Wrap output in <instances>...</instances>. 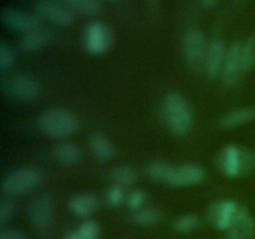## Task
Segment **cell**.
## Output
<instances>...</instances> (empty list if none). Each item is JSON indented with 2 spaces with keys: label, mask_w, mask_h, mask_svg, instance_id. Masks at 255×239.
Here are the masks:
<instances>
[{
  "label": "cell",
  "mask_w": 255,
  "mask_h": 239,
  "mask_svg": "<svg viewBox=\"0 0 255 239\" xmlns=\"http://www.w3.org/2000/svg\"><path fill=\"white\" fill-rule=\"evenodd\" d=\"M218 1L219 0H199V4H201L204 9H211V7L216 6Z\"/></svg>",
  "instance_id": "d6a6232c"
},
{
  "label": "cell",
  "mask_w": 255,
  "mask_h": 239,
  "mask_svg": "<svg viewBox=\"0 0 255 239\" xmlns=\"http://www.w3.org/2000/svg\"><path fill=\"white\" fill-rule=\"evenodd\" d=\"M99 199L96 196L90 193H82L70 199L69 208L75 216L80 217V218H86L99 208Z\"/></svg>",
  "instance_id": "e0dca14e"
},
{
  "label": "cell",
  "mask_w": 255,
  "mask_h": 239,
  "mask_svg": "<svg viewBox=\"0 0 255 239\" xmlns=\"http://www.w3.org/2000/svg\"><path fill=\"white\" fill-rule=\"evenodd\" d=\"M162 218L161 212L154 207H146L139 211L134 212L133 214V221L136 222L138 226L143 227H151L154 224L158 223Z\"/></svg>",
  "instance_id": "cb8c5ba5"
},
{
  "label": "cell",
  "mask_w": 255,
  "mask_h": 239,
  "mask_svg": "<svg viewBox=\"0 0 255 239\" xmlns=\"http://www.w3.org/2000/svg\"><path fill=\"white\" fill-rule=\"evenodd\" d=\"M255 119V109L252 107H242L229 111L221 119V126L224 128H234L248 123Z\"/></svg>",
  "instance_id": "ac0fdd59"
},
{
  "label": "cell",
  "mask_w": 255,
  "mask_h": 239,
  "mask_svg": "<svg viewBox=\"0 0 255 239\" xmlns=\"http://www.w3.org/2000/svg\"><path fill=\"white\" fill-rule=\"evenodd\" d=\"M162 116L169 131L178 137H184L193 126V114L183 95L172 91L162 102Z\"/></svg>",
  "instance_id": "6da1fadb"
},
{
  "label": "cell",
  "mask_w": 255,
  "mask_h": 239,
  "mask_svg": "<svg viewBox=\"0 0 255 239\" xmlns=\"http://www.w3.org/2000/svg\"><path fill=\"white\" fill-rule=\"evenodd\" d=\"M62 2L72 11H76L85 16L96 15L101 10L100 0H62Z\"/></svg>",
  "instance_id": "44dd1931"
},
{
  "label": "cell",
  "mask_w": 255,
  "mask_h": 239,
  "mask_svg": "<svg viewBox=\"0 0 255 239\" xmlns=\"http://www.w3.org/2000/svg\"><path fill=\"white\" fill-rule=\"evenodd\" d=\"M173 169V166L169 164L168 162L164 161H154L147 166L146 172L147 176L154 182H159V183H168L169 176Z\"/></svg>",
  "instance_id": "7402d4cb"
},
{
  "label": "cell",
  "mask_w": 255,
  "mask_h": 239,
  "mask_svg": "<svg viewBox=\"0 0 255 239\" xmlns=\"http://www.w3.org/2000/svg\"><path fill=\"white\" fill-rule=\"evenodd\" d=\"M241 49L242 44H239V42H233V44L229 45V47H227L226 60H224L223 71H222L221 76L226 86H233L243 72Z\"/></svg>",
  "instance_id": "4fadbf2b"
},
{
  "label": "cell",
  "mask_w": 255,
  "mask_h": 239,
  "mask_svg": "<svg viewBox=\"0 0 255 239\" xmlns=\"http://www.w3.org/2000/svg\"><path fill=\"white\" fill-rule=\"evenodd\" d=\"M111 1H115V2H119V1H124V0H111Z\"/></svg>",
  "instance_id": "e575fe53"
},
{
  "label": "cell",
  "mask_w": 255,
  "mask_h": 239,
  "mask_svg": "<svg viewBox=\"0 0 255 239\" xmlns=\"http://www.w3.org/2000/svg\"><path fill=\"white\" fill-rule=\"evenodd\" d=\"M114 36L106 24L101 21H92L85 30V47L91 55H104L111 49Z\"/></svg>",
  "instance_id": "52a82bcc"
},
{
  "label": "cell",
  "mask_w": 255,
  "mask_h": 239,
  "mask_svg": "<svg viewBox=\"0 0 255 239\" xmlns=\"http://www.w3.org/2000/svg\"><path fill=\"white\" fill-rule=\"evenodd\" d=\"M40 131L52 138L64 139L72 136L79 127L77 117L66 109H51L45 111L37 121Z\"/></svg>",
  "instance_id": "7a4b0ae2"
},
{
  "label": "cell",
  "mask_w": 255,
  "mask_h": 239,
  "mask_svg": "<svg viewBox=\"0 0 255 239\" xmlns=\"http://www.w3.org/2000/svg\"><path fill=\"white\" fill-rule=\"evenodd\" d=\"M15 212V204L10 197H4L0 202V224L5 226L11 221Z\"/></svg>",
  "instance_id": "f546056e"
},
{
  "label": "cell",
  "mask_w": 255,
  "mask_h": 239,
  "mask_svg": "<svg viewBox=\"0 0 255 239\" xmlns=\"http://www.w3.org/2000/svg\"><path fill=\"white\" fill-rule=\"evenodd\" d=\"M35 11L40 19L47 20L57 26H70L75 21L74 11L56 0H37Z\"/></svg>",
  "instance_id": "ba28073f"
},
{
  "label": "cell",
  "mask_w": 255,
  "mask_h": 239,
  "mask_svg": "<svg viewBox=\"0 0 255 239\" xmlns=\"http://www.w3.org/2000/svg\"><path fill=\"white\" fill-rule=\"evenodd\" d=\"M126 202L132 212L139 211V209L143 208V204L146 202V193L142 189H133L127 196Z\"/></svg>",
  "instance_id": "f1b7e54d"
},
{
  "label": "cell",
  "mask_w": 255,
  "mask_h": 239,
  "mask_svg": "<svg viewBox=\"0 0 255 239\" xmlns=\"http://www.w3.org/2000/svg\"><path fill=\"white\" fill-rule=\"evenodd\" d=\"M52 156L62 166H74L81 159V151L76 144L66 142L55 147Z\"/></svg>",
  "instance_id": "ffe728a7"
},
{
  "label": "cell",
  "mask_w": 255,
  "mask_h": 239,
  "mask_svg": "<svg viewBox=\"0 0 255 239\" xmlns=\"http://www.w3.org/2000/svg\"><path fill=\"white\" fill-rule=\"evenodd\" d=\"M209 44L206 35L198 29H192L183 37V52L187 64L193 71H202L206 64Z\"/></svg>",
  "instance_id": "8992f818"
},
{
  "label": "cell",
  "mask_w": 255,
  "mask_h": 239,
  "mask_svg": "<svg viewBox=\"0 0 255 239\" xmlns=\"http://www.w3.org/2000/svg\"><path fill=\"white\" fill-rule=\"evenodd\" d=\"M90 147H91L94 156L101 162L110 161L116 154V149H115L114 144L109 141V138L99 133L91 136V138H90Z\"/></svg>",
  "instance_id": "d6986e66"
},
{
  "label": "cell",
  "mask_w": 255,
  "mask_h": 239,
  "mask_svg": "<svg viewBox=\"0 0 255 239\" xmlns=\"http://www.w3.org/2000/svg\"><path fill=\"white\" fill-rule=\"evenodd\" d=\"M52 37H54V34L49 29L40 27L35 31L25 34L20 40L19 46L25 52L39 51L51 42Z\"/></svg>",
  "instance_id": "2e32d148"
},
{
  "label": "cell",
  "mask_w": 255,
  "mask_h": 239,
  "mask_svg": "<svg viewBox=\"0 0 255 239\" xmlns=\"http://www.w3.org/2000/svg\"><path fill=\"white\" fill-rule=\"evenodd\" d=\"M241 60L243 72L251 71L255 65V40L249 37L242 44L241 49Z\"/></svg>",
  "instance_id": "d4e9b609"
},
{
  "label": "cell",
  "mask_w": 255,
  "mask_h": 239,
  "mask_svg": "<svg viewBox=\"0 0 255 239\" xmlns=\"http://www.w3.org/2000/svg\"><path fill=\"white\" fill-rule=\"evenodd\" d=\"M226 54L227 47L223 40L214 39L209 42L204 70L211 79H218L219 76H222Z\"/></svg>",
  "instance_id": "9a60e30c"
},
{
  "label": "cell",
  "mask_w": 255,
  "mask_h": 239,
  "mask_svg": "<svg viewBox=\"0 0 255 239\" xmlns=\"http://www.w3.org/2000/svg\"><path fill=\"white\" fill-rule=\"evenodd\" d=\"M254 164H255V157H254Z\"/></svg>",
  "instance_id": "d590c367"
},
{
  "label": "cell",
  "mask_w": 255,
  "mask_h": 239,
  "mask_svg": "<svg viewBox=\"0 0 255 239\" xmlns=\"http://www.w3.org/2000/svg\"><path fill=\"white\" fill-rule=\"evenodd\" d=\"M15 62V55L11 47L5 41L0 42V70L6 72L12 67Z\"/></svg>",
  "instance_id": "4316f807"
},
{
  "label": "cell",
  "mask_w": 255,
  "mask_h": 239,
  "mask_svg": "<svg viewBox=\"0 0 255 239\" xmlns=\"http://www.w3.org/2000/svg\"><path fill=\"white\" fill-rule=\"evenodd\" d=\"M29 221L37 232H46L54 221V203L49 196L35 198L29 206Z\"/></svg>",
  "instance_id": "30bf717a"
},
{
  "label": "cell",
  "mask_w": 255,
  "mask_h": 239,
  "mask_svg": "<svg viewBox=\"0 0 255 239\" xmlns=\"http://www.w3.org/2000/svg\"><path fill=\"white\" fill-rule=\"evenodd\" d=\"M64 239H85V238H84V237L80 236L77 232H72V233L66 234V236L64 237Z\"/></svg>",
  "instance_id": "836d02e7"
},
{
  "label": "cell",
  "mask_w": 255,
  "mask_h": 239,
  "mask_svg": "<svg viewBox=\"0 0 255 239\" xmlns=\"http://www.w3.org/2000/svg\"><path fill=\"white\" fill-rule=\"evenodd\" d=\"M125 199V193L124 189L119 184H115V186L110 187L106 192V201L107 203L111 207H117L124 202Z\"/></svg>",
  "instance_id": "4dcf8cb0"
},
{
  "label": "cell",
  "mask_w": 255,
  "mask_h": 239,
  "mask_svg": "<svg viewBox=\"0 0 255 239\" xmlns=\"http://www.w3.org/2000/svg\"><path fill=\"white\" fill-rule=\"evenodd\" d=\"M239 206L232 199H221L208 208V218L217 229L227 231L236 217Z\"/></svg>",
  "instance_id": "8fae6325"
},
{
  "label": "cell",
  "mask_w": 255,
  "mask_h": 239,
  "mask_svg": "<svg viewBox=\"0 0 255 239\" xmlns=\"http://www.w3.org/2000/svg\"><path fill=\"white\" fill-rule=\"evenodd\" d=\"M44 174L36 167H22L7 174L1 183V191L6 197H16L31 192L41 184Z\"/></svg>",
  "instance_id": "3957f363"
},
{
  "label": "cell",
  "mask_w": 255,
  "mask_h": 239,
  "mask_svg": "<svg viewBox=\"0 0 255 239\" xmlns=\"http://www.w3.org/2000/svg\"><path fill=\"white\" fill-rule=\"evenodd\" d=\"M254 159L244 148L228 144L219 152L217 157V167L224 176L237 178L251 171Z\"/></svg>",
  "instance_id": "277c9868"
},
{
  "label": "cell",
  "mask_w": 255,
  "mask_h": 239,
  "mask_svg": "<svg viewBox=\"0 0 255 239\" xmlns=\"http://www.w3.org/2000/svg\"><path fill=\"white\" fill-rule=\"evenodd\" d=\"M0 20L4 26L16 32H22L24 35L42 27L41 19L36 14H31V12L24 11V10L12 9V7L2 10Z\"/></svg>",
  "instance_id": "9c48e42d"
},
{
  "label": "cell",
  "mask_w": 255,
  "mask_h": 239,
  "mask_svg": "<svg viewBox=\"0 0 255 239\" xmlns=\"http://www.w3.org/2000/svg\"><path fill=\"white\" fill-rule=\"evenodd\" d=\"M76 232L85 239H97L100 234V226L95 221L87 219L80 224Z\"/></svg>",
  "instance_id": "83f0119b"
},
{
  "label": "cell",
  "mask_w": 255,
  "mask_h": 239,
  "mask_svg": "<svg viewBox=\"0 0 255 239\" xmlns=\"http://www.w3.org/2000/svg\"><path fill=\"white\" fill-rule=\"evenodd\" d=\"M138 173L131 166H119L112 171V179L119 186H132L137 182Z\"/></svg>",
  "instance_id": "603a6c76"
},
{
  "label": "cell",
  "mask_w": 255,
  "mask_h": 239,
  "mask_svg": "<svg viewBox=\"0 0 255 239\" xmlns=\"http://www.w3.org/2000/svg\"><path fill=\"white\" fill-rule=\"evenodd\" d=\"M1 91L5 96L19 101H30L41 94V84L26 74H15L1 81Z\"/></svg>",
  "instance_id": "5b68a950"
},
{
  "label": "cell",
  "mask_w": 255,
  "mask_h": 239,
  "mask_svg": "<svg viewBox=\"0 0 255 239\" xmlns=\"http://www.w3.org/2000/svg\"><path fill=\"white\" fill-rule=\"evenodd\" d=\"M199 223V217L196 214H184V216L178 217L174 221L173 228L176 229L179 233H191V232L196 231L198 228Z\"/></svg>",
  "instance_id": "484cf974"
},
{
  "label": "cell",
  "mask_w": 255,
  "mask_h": 239,
  "mask_svg": "<svg viewBox=\"0 0 255 239\" xmlns=\"http://www.w3.org/2000/svg\"><path fill=\"white\" fill-rule=\"evenodd\" d=\"M0 239H27V237L16 229H2Z\"/></svg>",
  "instance_id": "1f68e13d"
},
{
  "label": "cell",
  "mask_w": 255,
  "mask_h": 239,
  "mask_svg": "<svg viewBox=\"0 0 255 239\" xmlns=\"http://www.w3.org/2000/svg\"><path fill=\"white\" fill-rule=\"evenodd\" d=\"M255 223L248 208L239 206L233 222L227 229L228 239H251L254 234Z\"/></svg>",
  "instance_id": "5bb4252c"
},
{
  "label": "cell",
  "mask_w": 255,
  "mask_h": 239,
  "mask_svg": "<svg viewBox=\"0 0 255 239\" xmlns=\"http://www.w3.org/2000/svg\"><path fill=\"white\" fill-rule=\"evenodd\" d=\"M204 178H206V171L201 166L187 163L178 167L173 166L167 184L174 187L196 186V184L202 183Z\"/></svg>",
  "instance_id": "7c38bea8"
}]
</instances>
